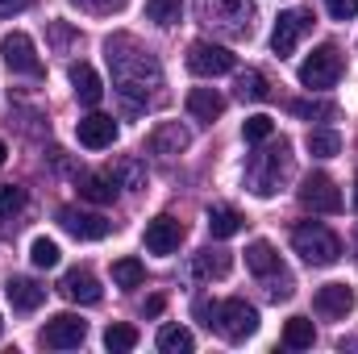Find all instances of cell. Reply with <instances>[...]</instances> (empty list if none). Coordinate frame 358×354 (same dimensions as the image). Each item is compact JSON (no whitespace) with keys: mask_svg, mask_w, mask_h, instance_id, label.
<instances>
[{"mask_svg":"<svg viewBox=\"0 0 358 354\" xmlns=\"http://www.w3.org/2000/svg\"><path fill=\"white\" fill-rule=\"evenodd\" d=\"M80 8H88V13H113V8H121L125 0H76Z\"/></svg>","mask_w":358,"mask_h":354,"instance_id":"cell-40","label":"cell"},{"mask_svg":"<svg viewBox=\"0 0 358 354\" xmlns=\"http://www.w3.org/2000/svg\"><path fill=\"white\" fill-rule=\"evenodd\" d=\"M104 59L113 71V88L121 92L129 104H150L163 88V67L159 59L129 34H113L104 42Z\"/></svg>","mask_w":358,"mask_h":354,"instance_id":"cell-1","label":"cell"},{"mask_svg":"<svg viewBox=\"0 0 358 354\" xmlns=\"http://www.w3.org/2000/svg\"><path fill=\"white\" fill-rule=\"evenodd\" d=\"M113 179H117V187H146V167L138 163V159H117L113 163Z\"/></svg>","mask_w":358,"mask_h":354,"instance_id":"cell-28","label":"cell"},{"mask_svg":"<svg viewBox=\"0 0 358 354\" xmlns=\"http://www.w3.org/2000/svg\"><path fill=\"white\" fill-rule=\"evenodd\" d=\"M0 55H4V67H8L13 76H29V80H38V76H42V59H38V50H34V38H29V34H4Z\"/></svg>","mask_w":358,"mask_h":354,"instance_id":"cell-9","label":"cell"},{"mask_svg":"<svg viewBox=\"0 0 358 354\" xmlns=\"http://www.w3.org/2000/svg\"><path fill=\"white\" fill-rule=\"evenodd\" d=\"M84 338H88V321H80L76 313H59V317H50L46 330H42V346H46V351H71V346H80Z\"/></svg>","mask_w":358,"mask_h":354,"instance_id":"cell-12","label":"cell"},{"mask_svg":"<svg viewBox=\"0 0 358 354\" xmlns=\"http://www.w3.org/2000/svg\"><path fill=\"white\" fill-rule=\"evenodd\" d=\"M146 250L150 255H176L179 250V242H183V225H179L176 217H155V221H146Z\"/></svg>","mask_w":358,"mask_h":354,"instance_id":"cell-13","label":"cell"},{"mask_svg":"<svg viewBox=\"0 0 358 354\" xmlns=\"http://www.w3.org/2000/svg\"><path fill=\"white\" fill-rule=\"evenodd\" d=\"M142 279H146V267L138 263V259H117L113 263V283L117 288L129 292V288H142Z\"/></svg>","mask_w":358,"mask_h":354,"instance_id":"cell-29","label":"cell"},{"mask_svg":"<svg viewBox=\"0 0 358 354\" xmlns=\"http://www.w3.org/2000/svg\"><path fill=\"white\" fill-rule=\"evenodd\" d=\"M213 325H217V334H221L225 342H246V338L259 330V309H255V304H246L242 296L221 300V304H217Z\"/></svg>","mask_w":358,"mask_h":354,"instance_id":"cell-5","label":"cell"},{"mask_svg":"<svg viewBox=\"0 0 358 354\" xmlns=\"http://www.w3.org/2000/svg\"><path fill=\"white\" fill-rule=\"evenodd\" d=\"M229 267H234V259H229L225 250H213V246H208V250H200V255L192 259V275H196V279H225Z\"/></svg>","mask_w":358,"mask_h":354,"instance_id":"cell-21","label":"cell"},{"mask_svg":"<svg viewBox=\"0 0 358 354\" xmlns=\"http://www.w3.org/2000/svg\"><path fill=\"white\" fill-rule=\"evenodd\" d=\"M59 225H63L71 238H80V242H100V238H108V229H113V221H104L100 213H88V208H76V204H63V208H59Z\"/></svg>","mask_w":358,"mask_h":354,"instance_id":"cell-11","label":"cell"},{"mask_svg":"<svg viewBox=\"0 0 358 354\" xmlns=\"http://www.w3.org/2000/svg\"><path fill=\"white\" fill-rule=\"evenodd\" d=\"M104 346L113 354L134 351V346H138V330H134V325H108V330H104Z\"/></svg>","mask_w":358,"mask_h":354,"instance_id":"cell-33","label":"cell"},{"mask_svg":"<svg viewBox=\"0 0 358 354\" xmlns=\"http://www.w3.org/2000/svg\"><path fill=\"white\" fill-rule=\"evenodd\" d=\"M59 246L50 242V238H34V246H29V263L42 267V271H50V267H59Z\"/></svg>","mask_w":358,"mask_h":354,"instance_id":"cell-34","label":"cell"},{"mask_svg":"<svg viewBox=\"0 0 358 354\" xmlns=\"http://www.w3.org/2000/svg\"><path fill=\"white\" fill-rule=\"evenodd\" d=\"M263 283H267V296H271V300H287V296L296 292V279L287 275V267H283V271H275V275H267Z\"/></svg>","mask_w":358,"mask_h":354,"instance_id":"cell-37","label":"cell"},{"mask_svg":"<svg viewBox=\"0 0 358 354\" xmlns=\"http://www.w3.org/2000/svg\"><path fill=\"white\" fill-rule=\"evenodd\" d=\"M71 88L80 96V104H100V96H104V84L92 63H71Z\"/></svg>","mask_w":358,"mask_h":354,"instance_id":"cell-20","label":"cell"},{"mask_svg":"<svg viewBox=\"0 0 358 354\" xmlns=\"http://www.w3.org/2000/svg\"><path fill=\"white\" fill-rule=\"evenodd\" d=\"M4 159H8V146H4V142H0V167H4Z\"/></svg>","mask_w":358,"mask_h":354,"instance_id":"cell-43","label":"cell"},{"mask_svg":"<svg viewBox=\"0 0 358 354\" xmlns=\"http://www.w3.org/2000/svg\"><path fill=\"white\" fill-rule=\"evenodd\" d=\"M304 146H308L313 159H334V155L342 150V134H338V129H313V134L304 138Z\"/></svg>","mask_w":358,"mask_h":354,"instance_id":"cell-27","label":"cell"},{"mask_svg":"<svg viewBox=\"0 0 358 354\" xmlns=\"http://www.w3.org/2000/svg\"><path fill=\"white\" fill-rule=\"evenodd\" d=\"M187 113H192L196 121H217V117L225 113V96L217 88H192L187 92Z\"/></svg>","mask_w":358,"mask_h":354,"instance_id":"cell-19","label":"cell"},{"mask_svg":"<svg viewBox=\"0 0 358 354\" xmlns=\"http://www.w3.org/2000/svg\"><path fill=\"white\" fill-rule=\"evenodd\" d=\"M146 17H150L155 25H179L183 0H146Z\"/></svg>","mask_w":358,"mask_h":354,"instance_id":"cell-30","label":"cell"},{"mask_svg":"<svg viewBox=\"0 0 358 354\" xmlns=\"http://www.w3.org/2000/svg\"><path fill=\"white\" fill-rule=\"evenodd\" d=\"M4 296H8V304H13L17 313H34V309H42V300H46V288H42L38 279L13 275V279L4 283Z\"/></svg>","mask_w":358,"mask_h":354,"instance_id":"cell-16","label":"cell"},{"mask_svg":"<svg viewBox=\"0 0 358 354\" xmlns=\"http://www.w3.org/2000/svg\"><path fill=\"white\" fill-rule=\"evenodd\" d=\"M59 292L71 300V304H100V279L92 275L88 267H76V271H67L63 279H59Z\"/></svg>","mask_w":358,"mask_h":354,"instance_id":"cell-14","label":"cell"},{"mask_svg":"<svg viewBox=\"0 0 358 354\" xmlns=\"http://www.w3.org/2000/svg\"><path fill=\"white\" fill-rule=\"evenodd\" d=\"M242 221H246V217H242L238 208H229V204H213V208H208V234H213V238H234V234L242 229Z\"/></svg>","mask_w":358,"mask_h":354,"instance_id":"cell-23","label":"cell"},{"mask_svg":"<svg viewBox=\"0 0 358 354\" xmlns=\"http://www.w3.org/2000/svg\"><path fill=\"white\" fill-rule=\"evenodd\" d=\"M292 176V146L279 138V142H263V150L250 159V167H246V187L255 192V196H275L279 187H283V179Z\"/></svg>","mask_w":358,"mask_h":354,"instance_id":"cell-3","label":"cell"},{"mask_svg":"<svg viewBox=\"0 0 358 354\" xmlns=\"http://www.w3.org/2000/svg\"><path fill=\"white\" fill-rule=\"evenodd\" d=\"M292 113H296V117H308V121H313V117H321V121H334V117H338V108H334L329 100H292Z\"/></svg>","mask_w":358,"mask_h":354,"instance_id":"cell-35","label":"cell"},{"mask_svg":"<svg viewBox=\"0 0 358 354\" xmlns=\"http://www.w3.org/2000/svg\"><path fill=\"white\" fill-rule=\"evenodd\" d=\"M292 250H296L308 267H334L338 259H342V242H338V234H334L329 225H321V221H304V225H296V229H292Z\"/></svg>","mask_w":358,"mask_h":354,"instance_id":"cell-4","label":"cell"},{"mask_svg":"<svg viewBox=\"0 0 358 354\" xmlns=\"http://www.w3.org/2000/svg\"><path fill=\"white\" fill-rule=\"evenodd\" d=\"M76 138H80V146H88V150H104V146H113V142H117V121H113V117H104V113L80 117Z\"/></svg>","mask_w":358,"mask_h":354,"instance_id":"cell-15","label":"cell"},{"mask_svg":"<svg viewBox=\"0 0 358 354\" xmlns=\"http://www.w3.org/2000/svg\"><path fill=\"white\" fill-rule=\"evenodd\" d=\"M342 80V50L334 46V42H325V46H317L304 63H300V84L313 92L321 88H334Z\"/></svg>","mask_w":358,"mask_h":354,"instance_id":"cell-6","label":"cell"},{"mask_svg":"<svg viewBox=\"0 0 358 354\" xmlns=\"http://www.w3.org/2000/svg\"><path fill=\"white\" fill-rule=\"evenodd\" d=\"M238 96H242V100H267V96H271L267 76H263V71H255V67H250V71H242V76H238Z\"/></svg>","mask_w":358,"mask_h":354,"instance_id":"cell-31","label":"cell"},{"mask_svg":"<svg viewBox=\"0 0 358 354\" xmlns=\"http://www.w3.org/2000/svg\"><path fill=\"white\" fill-rule=\"evenodd\" d=\"M0 334H4V321H0Z\"/></svg>","mask_w":358,"mask_h":354,"instance_id":"cell-45","label":"cell"},{"mask_svg":"<svg viewBox=\"0 0 358 354\" xmlns=\"http://www.w3.org/2000/svg\"><path fill=\"white\" fill-rule=\"evenodd\" d=\"M25 208V187L17 183H0V217H13Z\"/></svg>","mask_w":358,"mask_h":354,"instance_id":"cell-36","label":"cell"},{"mask_svg":"<svg viewBox=\"0 0 358 354\" xmlns=\"http://www.w3.org/2000/svg\"><path fill=\"white\" fill-rule=\"evenodd\" d=\"M196 17L213 34H221L229 42H246V38H255L259 8H255V0H196Z\"/></svg>","mask_w":358,"mask_h":354,"instance_id":"cell-2","label":"cell"},{"mask_svg":"<svg viewBox=\"0 0 358 354\" xmlns=\"http://www.w3.org/2000/svg\"><path fill=\"white\" fill-rule=\"evenodd\" d=\"M242 138H246L250 146H263L267 138H275V121H271L267 113H255V117H246V125H242Z\"/></svg>","mask_w":358,"mask_h":354,"instance_id":"cell-32","label":"cell"},{"mask_svg":"<svg viewBox=\"0 0 358 354\" xmlns=\"http://www.w3.org/2000/svg\"><path fill=\"white\" fill-rule=\"evenodd\" d=\"M246 267H250L259 279H267V275H275V271H283L279 255H275V246H271V242H263V238L246 246Z\"/></svg>","mask_w":358,"mask_h":354,"instance_id":"cell-22","label":"cell"},{"mask_svg":"<svg viewBox=\"0 0 358 354\" xmlns=\"http://www.w3.org/2000/svg\"><path fill=\"white\" fill-rule=\"evenodd\" d=\"M313 29V13H304V8H287V13H279V21H275V29H271V50L279 55V59H287L296 46H300V38Z\"/></svg>","mask_w":358,"mask_h":354,"instance_id":"cell-8","label":"cell"},{"mask_svg":"<svg viewBox=\"0 0 358 354\" xmlns=\"http://www.w3.org/2000/svg\"><path fill=\"white\" fill-rule=\"evenodd\" d=\"M313 342H317V330H313L308 317H292V321L283 325V346H287V351H308Z\"/></svg>","mask_w":358,"mask_h":354,"instance_id":"cell-25","label":"cell"},{"mask_svg":"<svg viewBox=\"0 0 358 354\" xmlns=\"http://www.w3.org/2000/svg\"><path fill=\"white\" fill-rule=\"evenodd\" d=\"M21 8H29V0H0V17H13Z\"/></svg>","mask_w":358,"mask_h":354,"instance_id":"cell-41","label":"cell"},{"mask_svg":"<svg viewBox=\"0 0 358 354\" xmlns=\"http://www.w3.org/2000/svg\"><path fill=\"white\" fill-rule=\"evenodd\" d=\"M159 313H163V296H150L146 300V317H159Z\"/></svg>","mask_w":358,"mask_h":354,"instance_id":"cell-42","label":"cell"},{"mask_svg":"<svg viewBox=\"0 0 358 354\" xmlns=\"http://www.w3.org/2000/svg\"><path fill=\"white\" fill-rule=\"evenodd\" d=\"M159 351L163 354H192L196 351V338H192V330H183V325H163V330H159Z\"/></svg>","mask_w":358,"mask_h":354,"instance_id":"cell-26","label":"cell"},{"mask_svg":"<svg viewBox=\"0 0 358 354\" xmlns=\"http://www.w3.org/2000/svg\"><path fill=\"white\" fill-rule=\"evenodd\" d=\"M296 196H300V204L313 208V213H338V208H342V192H338V183L325 176V171L304 176V183H300Z\"/></svg>","mask_w":358,"mask_h":354,"instance_id":"cell-10","label":"cell"},{"mask_svg":"<svg viewBox=\"0 0 358 354\" xmlns=\"http://www.w3.org/2000/svg\"><path fill=\"white\" fill-rule=\"evenodd\" d=\"M187 142H192V134L179 125V121H163L155 134H150V155H159V159H176L187 150Z\"/></svg>","mask_w":358,"mask_h":354,"instance_id":"cell-17","label":"cell"},{"mask_svg":"<svg viewBox=\"0 0 358 354\" xmlns=\"http://www.w3.org/2000/svg\"><path fill=\"white\" fill-rule=\"evenodd\" d=\"M313 309H317L321 317H346V313L355 309V292H350L346 283H325V288L313 296Z\"/></svg>","mask_w":358,"mask_h":354,"instance_id":"cell-18","label":"cell"},{"mask_svg":"<svg viewBox=\"0 0 358 354\" xmlns=\"http://www.w3.org/2000/svg\"><path fill=\"white\" fill-rule=\"evenodd\" d=\"M80 196L92 204H113L117 200V179L113 176H80Z\"/></svg>","mask_w":358,"mask_h":354,"instance_id":"cell-24","label":"cell"},{"mask_svg":"<svg viewBox=\"0 0 358 354\" xmlns=\"http://www.w3.org/2000/svg\"><path fill=\"white\" fill-rule=\"evenodd\" d=\"M325 8H329L334 21H350V17H358V0H325Z\"/></svg>","mask_w":358,"mask_h":354,"instance_id":"cell-38","label":"cell"},{"mask_svg":"<svg viewBox=\"0 0 358 354\" xmlns=\"http://www.w3.org/2000/svg\"><path fill=\"white\" fill-rule=\"evenodd\" d=\"M355 204H358V179H355Z\"/></svg>","mask_w":358,"mask_h":354,"instance_id":"cell-44","label":"cell"},{"mask_svg":"<svg viewBox=\"0 0 358 354\" xmlns=\"http://www.w3.org/2000/svg\"><path fill=\"white\" fill-rule=\"evenodd\" d=\"M192 313L204 321V325H213V317H217V304L208 300V296H196V304H192Z\"/></svg>","mask_w":358,"mask_h":354,"instance_id":"cell-39","label":"cell"},{"mask_svg":"<svg viewBox=\"0 0 358 354\" xmlns=\"http://www.w3.org/2000/svg\"><path fill=\"white\" fill-rule=\"evenodd\" d=\"M234 67H238V59L225 46H217V42H192L187 46V71L192 76L213 80V76H229Z\"/></svg>","mask_w":358,"mask_h":354,"instance_id":"cell-7","label":"cell"}]
</instances>
